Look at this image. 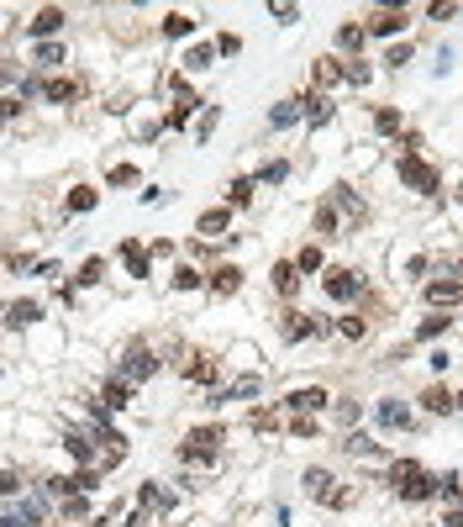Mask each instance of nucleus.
<instances>
[{
	"label": "nucleus",
	"mask_w": 463,
	"mask_h": 527,
	"mask_svg": "<svg viewBox=\"0 0 463 527\" xmlns=\"http://www.w3.org/2000/svg\"><path fill=\"white\" fill-rule=\"evenodd\" d=\"M227 443V432L222 427H195V432H184V449H180V459L189 464V459H216V449Z\"/></svg>",
	"instance_id": "f257e3e1"
},
{
	"label": "nucleus",
	"mask_w": 463,
	"mask_h": 527,
	"mask_svg": "<svg viewBox=\"0 0 463 527\" xmlns=\"http://www.w3.org/2000/svg\"><path fill=\"white\" fill-rule=\"evenodd\" d=\"M400 180L411 185V190H421V195H432V190H437V185H442V174L432 169V164H421L416 153H405V158H400Z\"/></svg>",
	"instance_id": "f03ea898"
},
{
	"label": "nucleus",
	"mask_w": 463,
	"mask_h": 527,
	"mask_svg": "<svg viewBox=\"0 0 463 527\" xmlns=\"http://www.w3.org/2000/svg\"><path fill=\"white\" fill-rule=\"evenodd\" d=\"M153 369H158L153 348H142V343H137V348H127V354H121V380H127V385H132V380H147Z\"/></svg>",
	"instance_id": "7ed1b4c3"
},
{
	"label": "nucleus",
	"mask_w": 463,
	"mask_h": 527,
	"mask_svg": "<svg viewBox=\"0 0 463 527\" xmlns=\"http://www.w3.org/2000/svg\"><path fill=\"white\" fill-rule=\"evenodd\" d=\"M358 290H363V280L353 269H326V295L332 301H358Z\"/></svg>",
	"instance_id": "20e7f679"
},
{
	"label": "nucleus",
	"mask_w": 463,
	"mask_h": 527,
	"mask_svg": "<svg viewBox=\"0 0 463 527\" xmlns=\"http://www.w3.org/2000/svg\"><path fill=\"white\" fill-rule=\"evenodd\" d=\"M326 401H332V396H326L321 385H301V390H290V396H284V406L301 411V416H311V411H321Z\"/></svg>",
	"instance_id": "39448f33"
},
{
	"label": "nucleus",
	"mask_w": 463,
	"mask_h": 527,
	"mask_svg": "<svg viewBox=\"0 0 463 527\" xmlns=\"http://www.w3.org/2000/svg\"><path fill=\"white\" fill-rule=\"evenodd\" d=\"M311 332H326V322L321 317H306V312H290V317H284V337H290V343H301V337H311Z\"/></svg>",
	"instance_id": "423d86ee"
},
{
	"label": "nucleus",
	"mask_w": 463,
	"mask_h": 527,
	"mask_svg": "<svg viewBox=\"0 0 463 527\" xmlns=\"http://www.w3.org/2000/svg\"><path fill=\"white\" fill-rule=\"evenodd\" d=\"M206 285H211L216 295H237V290H242V269H237V264H216Z\"/></svg>",
	"instance_id": "0eeeda50"
},
{
	"label": "nucleus",
	"mask_w": 463,
	"mask_h": 527,
	"mask_svg": "<svg viewBox=\"0 0 463 527\" xmlns=\"http://www.w3.org/2000/svg\"><path fill=\"white\" fill-rule=\"evenodd\" d=\"M421 475H427L421 464H411V459H395V464H390V485H395V496H405Z\"/></svg>",
	"instance_id": "6e6552de"
},
{
	"label": "nucleus",
	"mask_w": 463,
	"mask_h": 527,
	"mask_svg": "<svg viewBox=\"0 0 463 527\" xmlns=\"http://www.w3.org/2000/svg\"><path fill=\"white\" fill-rule=\"evenodd\" d=\"M127 401H132V385H127V380H105V385H100V401H95V406H100V411H121Z\"/></svg>",
	"instance_id": "1a4fd4ad"
},
{
	"label": "nucleus",
	"mask_w": 463,
	"mask_h": 527,
	"mask_svg": "<svg viewBox=\"0 0 463 527\" xmlns=\"http://www.w3.org/2000/svg\"><path fill=\"white\" fill-rule=\"evenodd\" d=\"M427 301H432V306H458V301H463V285H458V280H432V285H427Z\"/></svg>",
	"instance_id": "9d476101"
},
{
	"label": "nucleus",
	"mask_w": 463,
	"mask_h": 527,
	"mask_svg": "<svg viewBox=\"0 0 463 527\" xmlns=\"http://www.w3.org/2000/svg\"><path fill=\"white\" fill-rule=\"evenodd\" d=\"M0 322H6V327H26V322H37V301H11V306H0Z\"/></svg>",
	"instance_id": "9b49d317"
},
{
	"label": "nucleus",
	"mask_w": 463,
	"mask_h": 527,
	"mask_svg": "<svg viewBox=\"0 0 463 527\" xmlns=\"http://www.w3.org/2000/svg\"><path fill=\"white\" fill-rule=\"evenodd\" d=\"M306 496H316V501H332V491H337V480L326 475V469H306Z\"/></svg>",
	"instance_id": "f8f14e48"
},
{
	"label": "nucleus",
	"mask_w": 463,
	"mask_h": 527,
	"mask_svg": "<svg viewBox=\"0 0 463 527\" xmlns=\"http://www.w3.org/2000/svg\"><path fill=\"white\" fill-rule=\"evenodd\" d=\"M405 26V11H374L369 16V32H379V37H395Z\"/></svg>",
	"instance_id": "ddd939ff"
},
{
	"label": "nucleus",
	"mask_w": 463,
	"mask_h": 527,
	"mask_svg": "<svg viewBox=\"0 0 463 527\" xmlns=\"http://www.w3.org/2000/svg\"><path fill=\"white\" fill-rule=\"evenodd\" d=\"M121 259H127V269H132L137 280H147V253H142V242H137V237L121 242Z\"/></svg>",
	"instance_id": "4468645a"
},
{
	"label": "nucleus",
	"mask_w": 463,
	"mask_h": 527,
	"mask_svg": "<svg viewBox=\"0 0 463 527\" xmlns=\"http://www.w3.org/2000/svg\"><path fill=\"white\" fill-rule=\"evenodd\" d=\"M69 21L58 6H48V11H37V21H32V37H48V32H58V26Z\"/></svg>",
	"instance_id": "2eb2a0df"
},
{
	"label": "nucleus",
	"mask_w": 463,
	"mask_h": 527,
	"mask_svg": "<svg viewBox=\"0 0 463 527\" xmlns=\"http://www.w3.org/2000/svg\"><path fill=\"white\" fill-rule=\"evenodd\" d=\"M195 227H200V237H222L227 227H232V211H206Z\"/></svg>",
	"instance_id": "dca6fc26"
},
{
	"label": "nucleus",
	"mask_w": 463,
	"mask_h": 527,
	"mask_svg": "<svg viewBox=\"0 0 463 527\" xmlns=\"http://www.w3.org/2000/svg\"><path fill=\"white\" fill-rule=\"evenodd\" d=\"M274 290L295 295V290H301V269H295V264H274Z\"/></svg>",
	"instance_id": "f3484780"
},
{
	"label": "nucleus",
	"mask_w": 463,
	"mask_h": 527,
	"mask_svg": "<svg viewBox=\"0 0 463 527\" xmlns=\"http://www.w3.org/2000/svg\"><path fill=\"white\" fill-rule=\"evenodd\" d=\"M301 106H306V121H311V127H326V121H332V101H321V96H306Z\"/></svg>",
	"instance_id": "a211bd4d"
},
{
	"label": "nucleus",
	"mask_w": 463,
	"mask_h": 527,
	"mask_svg": "<svg viewBox=\"0 0 463 527\" xmlns=\"http://www.w3.org/2000/svg\"><path fill=\"white\" fill-rule=\"evenodd\" d=\"M43 96H48L53 106H69V101L79 96V85H69V79H48V85H43Z\"/></svg>",
	"instance_id": "6ab92c4d"
},
{
	"label": "nucleus",
	"mask_w": 463,
	"mask_h": 527,
	"mask_svg": "<svg viewBox=\"0 0 463 527\" xmlns=\"http://www.w3.org/2000/svg\"><path fill=\"white\" fill-rule=\"evenodd\" d=\"M195 106H200V101H195V90H189V96H180V101H174V111H169V127H174V132L189 127V111H195Z\"/></svg>",
	"instance_id": "aec40b11"
},
{
	"label": "nucleus",
	"mask_w": 463,
	"mask_h": 527,
	"mask_svg": "<svg viewBox=\"0 0 463 527\" xmlns=\"http://www.w3.org/2000/svg\"><path fill=\"white\" fill-rule=\"evenodd\" d=\"M332 206L337 211H348V216H363V200L348 190V185H332Z\"/></svg>",
	"instance_id": "412c9836"
},
{
	"label": "nucleus",
	"mask_w": 463,
	"mask_h": 527,
	"mask_svg": "<svg viewBox=\"0 0 463 527\" xmlns=\"http://www.w3.org/2000/svg\"><path fill=\"white\" fill-rule=\"evenodd\" d=\"M95 200H100V195H95L90 185H74V190H69V211L85 216V211H95Z\"/></svg>",
	"instance_id": "4be33fe9"
},
{
	"label": "nucleus",
	"mask_w": 463,
	"mask_h": 527,
	"mask_svg": "<svg viewBox=\"0 0 463 527\" xmlns=\"http://www.w3.org/2000/svg\"><path fill=\"white\" fill-rule=\"evenodd\" d=\"M195 32V21L184 16V11H169V16H163V37H189Z\"/></svg>",
	"instance_id": "5701e85b"
},
{
	"label": "nucleus",
	"mask_w": 463,
	"mask_h": 527,
	"mask_svg": "<svg viewBox=\"0 0 463 527\" xmlns=\"http://www.w3.org/2000/svg\"><path fill=\"white\" fill-rule=\"evenodd\" d=\"M137 506H142V511H147V506H158V511H163V506H174V496H169V491H158V485H142V491H137Z\"/></svg>",
	"instance_id": "b1692460"
},
{
	"label": "nucleus",
	"mask_w": 463,
	"mask_h": 527,
	"mask_svg": "<svg viewBox=\"0 0 463 527\" xmlns=\"http://www.w3.org/2000/svg\"><path fill=\"white\" fill-rule=\"evenodd\" d=\"M432 496H437V475H421V480L411 485V491L400 496V501H432Z\"/></svg>",
	"instance_id": "393cba45"
},
{
	"label": "nucleus",
	"mask_w": 463,
	"mask_h": 527,
	"mask_svg": "<svg viewBox=\"0 0 463 527\" xmlns=\"http://www.w3.org/2000/svg\"><path fill=\"white\" fill-rule=\"evenodd\" d=\"M421 406H427V411H442V416H447V411H453V396H447L442 385H432L427 396H421Z\"/></svg>",
	"instance_id": "a878e982"
},
{
	"label": "nucleus",
	"mask_w": 463,
	"mask_h": 527,
	"mask_svg": "<svg viewBox=\"0 0 463 527\" xmlns=\"http://www.w3.org/2000/svg\"><path fill=\"white\" fill-rule=\"evenodd\" d=\"M189 380H195V385H216V359L200 354L195 364H189Z\"/></svg>",
	"instance_id": "bb28decb"
},
{
	"label": "nucleus",
	"mask_w": 463,
	"mask_h": 527,
	"mask_svg": "<svg viewBox=\"0 0 463 527\" xmlns=\"http://www.w3.org/2000/svg\"><path fill=\"white\" fill-rule=\"evenodd\" d=\"M379 422H385V427H405V422H411V411H405L400 401H385V406H379Z\"/></svg>",
	"instance_id": "cd10ccee"
},
{
	"label": "nucleus",
	"mask_w": 463,
	"mask_h": 527,
	"mask_svg": "<svg viewBox=\"0 0 463 527\" xmlns=\"http://www.w3.org/2000/svg\"><path fill=\"white\" fill-rule=\"evenodd\" d=\"M242 396H258V380H237V385H232V390H216V406H222V401H242Z\"/></svg>",
	"instance_id": "c85d7f7f"
},
{
	"label": "nucleus",
	"mask_w": 463,
	"mask_h": 527,
	"mask_svg": "<svg viewBox=\"0 0 463 527\" xmlns=\"http://www.w3.org/2000/svg\"><path fill=\"white\" fill-rule=\"evenodd\" d=\"M311 79H316V85H332V79H343V63H337V58H316Z\"/></svg>",
	"instance_id": "c756f323"
},
{
	"label": "nucleus",
	"mask_w": 463,
	"mask_h": 527,
	"mask_svg": "<svg viewBox=\"0 0 463 527\" xmlns=\"http://www.w3.org/2000/svg\"><path fill=\"white\" fill-rule=\"evenodd\" d=\"M200 285H206V275H200V269H174V290H200Z\"/></svg>",
	"instance_id": "7c9ffc66"
},
{
	"label": "nucleus",
	"mask_w": 463,
	"mask_h": 527,
	"mask_svg": "<svg viewBox=\"0 0 463 527\" xmlns=\"http://www.w3.org/2000/svg\"><path fill=\"white\" fill-rule=\"evenodd\" d=\"M253 200V180H232L227 185V206H248Z\"/></svg>",
	"instance_id": "2f4dec72"
},
{
	"label": "nucleus",
	"mask_w": 463,
	"mask_h": 527,
	"mask_svg": "<svg viewBox=\"0 0 463 527\" xmlns=\"http://www.w3.org/2000/svg\"><path fill=\"white\" fill-rule=\"evenodd\" d=\"M295 116H306V106H301V101H279V106H274V127H290Z\"/></svg>",
	"instance_id": "473e14b6"
},
{
	"label": "nucleus",
	"mask_w": 463,
	"mask_h": 527,
	"mask_svg": "<svg viewBox=\"0 0 463 527\" xmlns=\"http://www.w3.org/2000/svg\"><path fill=\"white\" fill-rule=\"evenodd\" d=\"M374 132H400V111H395V106H385V111H374Z\"/></svg>",
	"instance_id": "72a5a7b5"
},
{
	"label": "nucleus",
	"mask_w": 463,
	"mask_h": 527,
	"mask_svg": "<svg viewBox=\"0 0 463 527\" xmlns=\"http://www.w3.org/2000/svg\"><path fill=\"white\" fill-rule=\"evenodd\" d=\"M447 322H453V317H427L416 337H421V343H432V337H442V332H447Z\"/></svg>",
	"instance_id": "f704fd0d"
},
{
	"label": "nucleus",
	"mask_w": 463,
	"mask_h": 527,
	"mask_svg": "<svg viewBox=\"0 0 463 527\" xmlns=\"http://www.w3.org/2000/svg\"><path fill=\"white\" fill-rule=\"evenodd\" d=\"M90 443H95L90 432H69V454H74V459H95V449H90Z\"/></svg>",
	"instance_id": "c9c22d12"
},
{
	"label": "nucleus",
	"mask_w": 463,
	"mask_h": 527,
	"mask_svg": "<svg viewBox=\"0 0 463 527\" xmlns=\"http://www.w3.org/2000/svg\"><path fill=\"white\" fill-rule=\"evenodd\" d=\"M295 269H301V275H316V269H321V248H316V242H311L301 259H295Z\"/></svg>",
	"instance_id": "e433bc0d"
},
{
	"label": "nucleus",
	"mask_w": 463,
	"mask_h": 527,
	"mask_svg": "<svg viewBox=\"0 0 463 527\" xmlns=\"http://www.w3.org/2000/svg\"><path fill=\"white\" fill-rule=\"evenodd\" d=\"M316 232H337V206H332V200L316 206Z\"/></svg>",
	"instance_id": "4c0bfd02"
},
{
	"label": "nucleus",
	"mask_w": 463,
	"mask_h": 527,
	"mask_svg": "<svg viewBox=\"0 0 463 527\" xmlns=\"http://www.w3.org/2000/svg\"><path fill=\"white\" fill-rule=\"evenodd\" d=\"M95 280H105V264H100V259H85V269H79V285H95Z\"/></svg>",
	"instance_id": "58836bf2"
},
{
	"label": "nucleus",
	"mask_w": 463,
	"mask_h": 527,
	"mask_svg": "<svg viewBox=\"0 0 463 527\" xmlns=\"http://www.w3.org/2000/svg\"><path fill=\"white\" fill-rule=\"evenodd\" d=\"M211 58H216V48H206V43L189 48V69H211Z\"/></svg>",
	"instance_id": "ea45409f"
},
{
	"label": "nucleus",
	"mask_w": 463,
	"mask_h": 527,
	"mask_svg": "<svg viewBox=\"0 0 463 527\" xmlns=\"http://www.w3.org/2000/svg\"><path fill=\"white\" fill-rule=\"evenodd\" d=\"M343 79L348 85H369V63H343Z\"/></svg>",
	"instance_id": "a19ab883"
},
{
	"label": "nucleus",
	"mask_w": 463,
	"mask_h": 527,
	"mask_svg": "<svg viewBox=\"0 0 463 527\" xmlns=\"http://www.w3.org/2000/svg\"><path fill=\"white\" fill-rule=\"evenodd\" d=\"M363 37H369L363 26H343V32H337V43H343V48H363Z\"/></svg>",
	"instance_id": "79ce46f5"
},
{
	"label": "nucleus",
	"mask_w": 463,
	"mask_h": 527,
	"mask_svg": "<svg viewBox=\"0 0 463 527\" xmlns=\"http://www.w3.org/2000/svg\"><path fill=\"white\" fill-rule=\"evenodd\" d=\"M95 485H100V475H95V469H79V475H74V496L95 491Z\"/></svg>",
	"instance_id": "37998d69"
},
{
	"label": "nucleus",
	"mask_w": 463,
	"mask_h": 527,
	"mask_svg": "<svg viewBox=\"0 0 463 527\" xmlns=\"http://www.w3.org/2000/svg\"><path fill=\"white\" fill-rule=\"evenodd\" d=\"M363 332H369V322H363V317H343V337H353V343H358Z\"/></svg>",
	"instance_id": "c03bdc74"
},
{
	"label": "nucleus",
	"mask_w": 463,
	"mask_h": 527,
	"mask_svg": "<svg viewBox=\"0 0 463 527\" xmlns=\"http://www.w3.org/2000/svg\"><path fill=\"white\" fill-rule=\"evenodd\" d=\"M284 174H290V169H284V164H279V158H274V164H264V169H258V180H264V185H279V180H284Z\"/></svg>",
	"instance_id": "a18cd8bd"
},
{
	"label": "nucleus",
	"mask_w": 463,
	"mask_h": 527,
	"mask_svg": "<svg viewBox=\"0 0 463 527\" xmlns=\"http://www.w3.org/2000/svg\"><path fill=\"white\" fill-rule=\"evenodd\" d=\"M290 432H295V438H316V416H295Z\"/></svg>",
	"instance_id": "49530a36"
},
{
	"label": "nucleus",
	"mask_w": 463,
	"mask_h": 527,
	"mask_svg": "<svg viewBox=\"0 0 463 527\" xmlns=\"http://www.w3.org/2000/svg\"><path fill=\"white\" fill-rule=\"evenodd\" d=\"M37 63H63V48L58 43H43V48H37Z\"/></svg>",
	"instance_id": "de8ad7c7"
},
{
	"label": "nucleus",
	"mask_w": 463,
	"mask_h": 527,
	"mask_svg": "<svg viewBox=\"0 0 463 527\" xmlns=\"http://www.w3.org/2000/svg\"><path fill=\"white\" fill-rule=\"evenodd\" d=\"M385 63H395V69H400V63H411V43H395V48H390V58H385Z\"/></svg>",
	"instance_id": "09e8293b"
},
{
	"label": "nucleus",
	"mask_w": 463,
	"mask_h": 527,
	"mask_svg": "<svg viewBox=\"0 0 463 527\" xmlns=\"http://www.w3.org/2000/svg\"><path fill=\"white\" fill-rule=\"evenodd\" d=\"M337 422L353 427V422H358V406H353V401H337Z\"/></svg>",
	"instance_id": "8fccbe9b"
},
{
	"label": "nucleus",
	"mask_w": 463,
	"mask_h": 527,
	"mask_svg": "<svg viewBox=\"0 0 463 527\" xmlns=\"http://www.w3.org/2000/svg\"><path fill=\"white\" fill-rule=\"evenodd\" d=\"M237 48H242L237 32H222V37H216V53H237Z\"/></svg>",
	"instance_id": "3c124183"
},
{
	"label": "nucleus",
	"mask_w": 463,
	"mask_h": 527,
	"mask_svg": "<svg viewBox=\"0 0 463 527\" xmlns=\"http://www.w3.org/2000/svg\"><path fill=\"white\" fill-rule=\"evenodd\" d=\"M16 491H21V480L11 475V469H0V496H16Z\"/></svg>",
	"instance_id": "603ef678"
},
{
	"label": "nucleus",
	"mask_w": 463,
	"mask_h": 527,
	"mask_svg": "<svg viewBox=\"0 0 463 527\" xmlns=\"http://www.w3.org/2000/svg\"><path fill=\"white\" fill-rule=\"evenodd\" d=\"M269 11H274V21H295V16H301V11H295L290 0H279V6H269Z\"/></svg>",
	"instance_id": "864d4df0"
},
{
	"label": "nucleus",
	"mask_w": 463,
	"mask_h": 527,
	"mask_svg": "<svg viewBox=\"0 0 463 527\" xmlns=\"http://www.w3.org/2000/svg\"><path fill=\"white\" fill-rule=\"evenodd\" d=\"M132 180H137V169H132V164H121V169H111V185H132Z\"/></svg>",
	"instance_id": "5fc2aeb1"
},
{
	"label": "nucleus",
	"mask_w": 463,
	"mask_h": 527,
	"mask_svg": "<svg viewBox=\"0 0 463 527\" xmlns=\"http://www.w3.org/2000/svg\"><path fill=\"white\" fill-rule=\"evenodd\" d=\"M211 127H216V106H206V116H200V143L211 138Z\"/></svg>",
	"instance_id": "6e6d98bb"
},
{
	"label": "nucleus",
	"mask_w": 463,
	"mask_h": 527,
	"mask_svg": "<svg viewBox=\"0 0 463 527\" xmlns=\"http://www.w3.org/2000/svg\"><path fill=\"white\" fill-rule=\"evenodd\" d=\"M442 527H463V511H447V522Z\"/></svg>",
	"instance_id": "4d7b16f0"
},
{
	"label": "nucleus",
	"mask_w": 463,
	"mask_h": 527,
	"mask_svg": "<svg viewBox=\"0 0 463 527\" xmlns=\"http://www.w3.org/2000/svg\"><path fill=\"white\" fill-rule=\"evenodd\" d=\"M453 406H463V396H453Z\"/></svg>",
	"instance_id": "13d9d810"
},
{
	"label": "nucleus",
	"mask_w": 463,
	"mask_h": 527,
	"mask_svg": "<svg viewBox=\"0 0 463 527\" xmlns=\"http://www.w3.org/2000/svg\"><path fill=\"white\" fill-rule=\"evenodd\" d=\"M458 275H463V264H458Z\"/></svg>",
	"instance_id": "bf43d9fd"
}]
</instances>
